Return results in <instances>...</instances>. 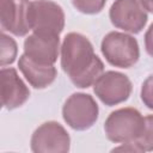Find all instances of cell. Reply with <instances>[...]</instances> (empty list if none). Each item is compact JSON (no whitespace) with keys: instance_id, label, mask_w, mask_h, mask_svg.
Wrapping results in <instances>:
<instances>
[{"instance_id":"obj_1","label":"cell","mask_w":153,"mask_h":153,"mask_svg":"<svg viewBox=\"0 0 153 153\" xmlns=\"http://www.w3.org/2000/svg\"><path fill=\"white\" fill-rule=\"evenodd\" d=\"M61 67L79 88L92 86L104 72V63L94 54L92 43L86 36L78 32H69L63 38Z\"/></svg>"},{"instance_id":"obj_2","label":"cell","mask_w":153,"mask_h":153,"mask_svg":"<svg viewBox=\"0 0 153 153\" xmlns=\"http://www.w3.org/2000/svg\"><path fill=\"white\" fill-rule=\"evenodd\" d=\"M145 117L134 108H122L112 111L105 120L104 131L106 137L115 143L135 142L141 135Z\"/></svg>"},{"instance_id":"obj_3","label":"cell","mask_w":153,"mask_h":153,"mask_svg":"<svg viewBox=\"0 0 153 153\" xmlns=\"http://www.w3.org/2000/svg\"><path fill=\"white\" fill-rule=\"evenodd\" d=\"M100 50L111 66L120 68H130L140 57L137 41L133 36L118 31H111L104 36Z\"/></svg>"},{"instance_id":"obj_4","label":"cell","mask_w":153,"mask_h":153,"mask_svg":"<svg viewBox=\"0 0 153 153\" xmlns=\"http://www.w3.org/2000/svg\"><path fill=\"white\" fill-rule=\"evenodd\" d=\"M27 20L30 30L39 35L60 36L65 27L63 10L51 0L30 1Z\"/></svg>"},{"instance_id":"obj_5","label":"cell","mask_w":153,"mask_h":153,"mask_svg":"<svg viewBox=\"0 0 153 153\" xmlns=\"http://www.w3.org/2000/svg\"><path fill=\"white\" fill-rule=\"evenodd\" d=\"M98 104L91 94L76 92L67 98L62 106L63 121L74 130H86L98 120Z\"/></svg>"},{"instance_id":"obj_6","label":"cell","mask_w":153,"mask_h":153,"mask_svg":"<svg viewBox=\"0 0 153 153\" xmlns=\"http://www.w3.org/2000/svg\"><path fill=\"white\" fill-rule=\"evenodd\" d=\"M30 146L33 153H67L71 147V137L59 122L49 121L33 131Z\"/></svg>"},{"instance_id":"obj_7","label":"cell","mask_w":153,"mask_h":153,"mask_svg":"<svg viewBox=\"0 0 153 153\" xmlns=\"http://www.w3.org/2000/svg\"><path fill=\"white\" fill-rule=\"evenodd\" d=\"M112 25L129 33H139L146 26L148 16L140 0H115L109 10Z\"/></svg>"},{"instance_id":"obj_8","label":"cell","mask_w":153,"mask_h":153,"mask_svg":"<svg viewBox=\"0 0 153 153\" xmlns=\"http://www.w3.org/2000/svg\"><path fill=\"white\" fill-rule=\"evenodd\" d=\"M131 90L133 86L129 78L126 74L115 71L103 72L93 84L94 94L108 106L126 102L129 98Z\"/></svg>"},{"instance_id":"obj_9","label":"cell","mask_w":153,"mask_h":153,"mask_svg":"<svg viewBox=\"0 0 153 153\" xmlns=\"http://www.w3.org/2000/svg\"><path fill=\"white\" fill-rule=\"evenodd\" d=\"M30 0H0V23L5 31L25 36L30 31L27 11Z\"/></svg>"},{"instance_id":"obj_10","label":"cell","mask_w":153,"mask_h":153,"mask_svg":"<svg viewBox=\"0 0 153 153\" xmlns=\"http://www.w3.org/2000/svg\"><path fill=\"white\" fill-rule=\"evenodd\" d=\"M60 38L54 35L31 33L24 41V54L39 65L50 66L57 61Z\"/></svg>"},{"instance_id":"obj_11","label":"cell","mask_w":153,"mask_h":153,"mask_svg":"<svg viewBox=\"0 0 153 153\" xmlns=\"http://www.w3.org/2000/svg\"><path fill=\"white\" fill-rule=\"evenodd\" d=\"M30 97V90L18 75V72L10 68H1V103L7 110L22 106Z\"/></svg>"},{"instance_id":"obj_12","label":"cell","mask_w":153,"mask_h":153,"mask_svg":"<svg viewBox=\"0 0 153 153\" xmlns=\"http://www.w3.org/2000/svg\"><path fill=\"white\" fill-rule=\"evenodd\" d=\"M18 67L29 84L35 88H45L54 82L57 75V71L54 65H39L31 60L26 54L20 55Z\"/></svg>"},{"instance_id":"obj_13","label":"cell","mask_w":153,"mask_h":153,"mask_svg":"<svg viewBox=\"0 0 153 153\" xmlns=\"http://www.w3.org/2000/svg\"><path fill=\"white\" fill-rule=\"evenodd\" d=\"M1 51H0V65L5 67L6 65H11L14 62L18 53L16 41L7 36L6 33L1 32Z\"/></svg>"},{"instance_id":"obj_14","label":"cell","mask_w":153,"mask_h":153,"mask_svg":"<svg viewBox=\"0 0 153 153\" xmlns=\"http://www.w3.org/2000/svg\"><path fill=\"white\" fill-rule=\"evenodd\" d=\"M135 142L142 149V152L153 151V115L145 117L143 130Z\"/></svg>"},{"instance_id":"obj_15","label":"cell","mask_w":153,"mask_h":153,"mask_svg":"<svg viewBox=\"0 0 153 153\" xmlns=\"http://www.w3.org/2000/svg\"><path fill=\"white\" fill-rule=\"evenodd\" d=\"M72 4L81 13L96 14L104 8L106 0H72Z\"/></svg>"},{"instance_id":"obj_16","label":"cell","mask_w":153,"mask_h":153,"mask_svg":"<svg viewBox=\"0 0 153 153\" xmlns=\"http://www.w3.org/2000/svg\"><path fill=\"white\" fill-rule=\"evenodd\" d=\"M141 100L146 108L153 110V74L149 75L141 86Z\"/></svg>"},{"instance_id":"obj_17","label":"cell","mask_w":153,"mask_h":153,"mask_svg":"<svg viewBox=\"0 0 153 153\" xmlns=\"http://www.w3.org/2000/svg\"><path fill=\"white\" fill-rule=\"evenodd\" d=\"M145 48L147 54L153 57V23L149 25L145 33Z\"/></svg>"},{"instance_id":"obj_18","label":"cell","mask_w":153,"mask_h":153,"mask_svg":"<svg viewBox=\"0 0 153 153\" xmlns=\"http://www.w3.org/2000/svg\"><path fill=\"white\" fill-rule=\"evenodd\" d=\"M112 152H142V149L136 145V142H126L118 147H115Z\"/></svg>"},{"instance_id":"obj_19","label":"cell","mask_w":153,"mask_h":153,"mask_svg":"<svg viewBox=\"0 0 153 153\" xmlns=\"http://www.w3.org/2000/svg\"><path fill=\"white\" fill-rule=\"evenodd\" d=\"M143 8L151 13H153V0H140Z\"/></svg>"}]
</instances>
